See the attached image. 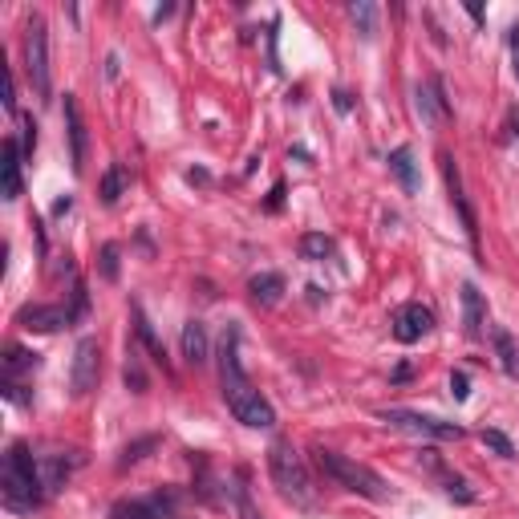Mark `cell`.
<instances>
[{
  "instance_id": "7402d4cb",
  "label": "cell",
  "mask_w": 519,
  "mask_h": 519,
  "mask_svg": "<svg viewBox=\"0 0 519 519\" xmlns=\"http://www.w3.org/2000/svg\"><path fill=\"white\" fill-rule=\"evenodd\" d=\"M126 187H130V171H126L122 163H110L106 175H102V183H98V195H102L106 207H114V203L126 195Z\"/></svg>"
},
{
  "instance_id": "484cf974",
  "label": "cell",
  "mask_w": 519,
  "mask_h": 519,
  "mask_svg": "<svg viewBox=\"0 0 519 519\" xmlns=\"http://www.w3.org/2000/svg\"><path fill=\"white\" fill-rule=\"evenodd\" d=\"M349 17H353V25H357V33L369 41L378 33V9L369 5V0H357V5H349Z\"/></svg>"
},
{
  "instance_id": "8fae6325",
  "label": "cell",
  "mask_w": 519,
  "mask_h": 519,
  "mask_svg": "<svg viewBox=\"0 0 519 519\" xmlns=\"http://www.w3.org/2000/svg\"><path fill=\"white\" fill-rule=\"evenodd\" d=\"M65 130H69V159H73V171H86V155H90V138H86V122H82V110L73 102V94H65Z\"/></svg>"
},
{
  "instance_id": "f1b7e54d",
  "label": "cell",
  "mask_w": 519,
  "mask_h": 519,
  "mask_svg": "<svg viewBox=\"0 0 519 519\" xmlns=\"http://www.w3.org/2000/svg\"><path fill=\"white\" fill-rule=\"evenodd\" d=\"M159 447V438L151 434V438H138V442H130V447L122 451V459H118V467L126 471V467H134V463H142L146 459V451H155Z\"/></svg>"
},
{
  "instance_id": "83f0119b",
  "label": "cell",
  "mask_w": 519,
  "mask_h": 519,
  "mask_svg": "<svg viewBox=\"0 0 519 519\" xmlns=\"http://www.w3.org/2000/svg\"><path fill=\"white\" fill-rule=\"evenodd\" d=\"M122 378H126V390H130V394H146V369H142V357H138L134 345H130V357H126Z\"/></svg>"
},
{
  "instance_id": "74e56055",
  "label": "cell",
  "mask_w": 519,
  "mask_h": 519,
  "mask_svg": "<svg viewBox=\"0 0 519 519\" xmlns=\"http://www.w3.org/2000/svg\"><path fill=\"white\" fill-rule=\"evenodd\" d=\"M106 78H118V57H114V53L106 57Z\"/></svg>"
},
{
  "instance_id": "44dd1931",
  "label": "cell",
  "mask_w": 519,
  "mask_h": 519,
  "mask_svg": "<svg viewBox=\"0 0 519 519\" xmlns=\"http://www.w3.org/2000/svg\"><path fill=\"white\" fill-rule=\"evenodd\" d=\"M390 171H394V179L402 183V191H418V171H414V155H410V146H394V151H390Z\"/></svg>"
},
{
  "instance_id": "d590c367",
  "label": "cell",
  "mask_w": 519,
  "mask_h": 519,
  "mask_svg": "<svg viewBox=\"0 0 519 519\" xmlns=\"http://www.w3.org/2000/svg\"><path fill=\"white\" fill-rule=\"evenodd\" d=\"M451 394H455L459 402H467V394H471V390H467V374H455V378H451Z\"/></svg>"
},
{
  "instance_id": "5bb4252c",
  "label": "cell",
  "mask_w": 519,
  "mask_h": 519,
  "mask_svg": "<svg viewBox=\"0 0 519 519\" xmlns=\"http://www.w3.org/2000/svg\"><path fill=\"white\" fill-rule=\"evenodd\" d=\"M179 349H183V357H187L191 365H203V361L211 357V341H207V325L191 317V321L183 325V337H179Z\"/></svg>"
},
{
  "instance_id": "ffe728a7",
  "label": "cell",
  "mask_w": 519,
  "mask_h": 519,
  "mask_svg": "<svg viewBox=\"0 0 519 519\" xmlns=\"http://www.w3.org/2000/svg\"><path fill=\"white\" fill-rule=\"evenodd\" d=\"M5 382H17L21 374H33L37 369V353L33 349H25V345H5Z\"/></svg>"
},
{
  "instance_id": "d4e9b609",
  "label": "cell",
  "mask_w": 519,
  "mask_h": 519,
  "mask_svg": "<svg viewBox=\"0 0 519 519\" xmlns=\"http://www.w3.org/2000/svg\"><path fill=\"white\" fill-rule=\"evenodd\" d=\"M333 252H337L333 236H325V232H309V236H301V256H305V260L321 264V260H329Z\"/></svg>"
},
{
  "instance_id": "4316f807",
  "label": "cell",
  "mask_w": 519,
  "mask_h": 519,
  "mask_svg": "<svg viewBox=\"0 0 519 519\" xmlns=\"http://www.w3.org/2000/svg\"><path fill=\"white\" fill-rule=\"evenodd\" d=\"M232 499H236V515H240V519H264L260 507H256V499H252V491H248V479H244V475H236Z\"/></svg>"
},
{
  "instance_id": "836d02e7",
  "label": "cell",
  "mask_w": 519,
  "mask_h": 519,
  "mask_svg": "<svg viewBox=\"0 0 519 519\" xmlns=\"http://www.w3.org/2000/svg\"><path fill=\"white\" fill-rule=\"evenodd\" d=\"M5 110L17 114V82H13V73H5Z\"/></svg>"
},
{
  "instance_id": "9c48e42d",
  "label": "cell",
  "mask_w": 519,
  "mask_h": 519,
  "mask_svg": "<svg viewBox=\"0 0 519 519\" xmlns=\"http://www.w3.org/2000/svg\"><path fill=\"white\" fill-rule=\"evenodd\" d=\"M426 333H434V309H426L422 301H410V305H402V309L394 313V341L414 345V341H422Z\"/></svg>"
},
{
  "instance_id": "e575fe53",
  "label": "cell",
  "mask_w": 519,
  "mask_h": 519,
  "mask_svg": "<svg viewBox=\"0 0 519 519\" xmlns=\"http://www.w3.org/2000/svg\"><path fill=\"white\" fill-rule=\"evenodd\" d=\"M507 45H511V61H515V78H519V25H511V33H507Z\"/></svg>"
},
{
  "instance_id": "cb8c5ba5",
  "label": "cell",
  "mask_w": 519,
  "mask_h": 519,
  "mask_svg": "<svg viewBox=\"0 0 519 519\" xmlns=\"http://www.w3.org/2000/svg\"><path fill=\"white\" fill-rule=\"evenodd\" d=\"M438 94H442V86H438V82L418 86V114H422L426 122H438L442 114H447V98H438Z\"/></svg>"
},
{
  "instance_id": "e0dca14e",
  "label": "cell",
  "mask_w": 519,
  "mask_h": 519,
  "mask_svg": "<svg viewBox=\"0 0 519 519\" xmlns=\"http://www.w3.org/2000/svg\"><path fill=\"white\" fill-rule=\"evenodd\" d=\"M438 479H442V491H447L451 499H459V503H475V491L467 487V479H459V475H451L447 467H442V459L434 455V451H426V459H422Z\"/></svg>"
},
{
  "instance_id": "d6a6232c",
  "label": "cell",
  "mask_w": 519,
  "mask_h": 519,
  "mask_svg": "<svg viewBox=\"0 0 519 519\" xmlns=\"http://www.w3.org/2000/svg\"><path fill=\"white\" fill-rule=\"evenodd\" d=\"M102 276L118 280V244H102Z\"/></svg>"
},
{
  "instance_id": "7a4b0ae2",
  "label": "cell",
  "mask_w": 519,
  "mask_h": 519,
  "mask_svg": "<svg viewBox=\"0 0 519 519\" xmlns=\"http://www.w3.org/2000/svg\"><path fill=\"white\" fill-rule=\"evenodd\" d=\"M0 483H5V507L9 511H37L45 503V479H41V463L33 459V451L25 442H13L5 455V471H0Z\"/></svg>"
},
{
  "instance_id": "1f68e13d",
  "label": "cell",
  "mask_w": 519,
  "mask_h": 519,
  "mask_svg": "<svg viewBox=\"0 0 519 519\" xmlns=\"http://www.w3.org/2000/svg\"><path fill=\"white\" fill-rule=\"evenodd\" d=\"M86 309H90V296H86V284L78 280V284H73V305H69V313H73V325H78V321L86 317Z\"/></svg>"
},
{
  "instance_id": "52a82bcc",
  "label": "cell",
  "mask_w": 519,
  "mask_h": 519,
  "mask_svg": "<svg viewBox=\"0 0 519 519\" xmlns=\"http://www.w3.org/2000/svg\"><path fill=\"white\" fill-rule=\"evenodd\" d=\"M98 378H102V349L94 337H82L78 349H73V365H69L73 398H86L90 390H98Z\"/></svg>"
},
{
  "instance_id": "30bf717a",
  "label": "cell",
  "mask_w": 519,
  "mask_h": 519,
  "mask_svg": "<svg viewBox=\"0 0 519 519\" xmlns=\"http://www.w3.org/2000/svg\"><path fill=\"white\" fill-rule=\"evenodd\" d=\"M17 325L21 329H33V333H57V329H69L73 325V313L65 305H25L17 313Z\"/></svg>"
},
{
  "instance_id": "603a6c76",
  "label": "cell",
  "mask_w": 519,
  "mask_h": 519,
  "mask_svg": "<svg viewBox=\"0 0 519 519\" xmlns=\"http://www.w3.org/2000/svg\"><path fill=\"white\" fill-rule=\"evenodd\" d=\"M491 341H495V353H499V365L507 378H519V345L507 329H491Z\"/></svg>"
},
{
  "instance_id": "f546056e",
  "label": "cell",
  "mask_w": 519,
  "mask_h": 519,
  "mask_svg": "<svg viewBox=\"0 0 519 519\" xmlns=\"http://www.w3.org/2000/svg\"><path fill=\"white\" fill-rule=\"evenodd\" d=\"M479 438H483V447H491L499 459H515V447H511V438L503 430H483Z\"/></svg>"
},
{
  "instance_id": "9a60e30c",
  "label": "cell",
  "mask_w": 519,
  "mask_h": 519,
  "mask_svg": "<svg viewBox=\"0 0 519 519\" xmlns=\"http://www.w3.org/2000/svg\"><path fill=\"white\" fill-rule=\"evenodd\" d=\"M248 292H252V301L260 309H272V305H280V296H284V276L280 272H256L248 280Z\"/></svg>"
},
{
  "instance_id": "4fadbf2b",
  "label": "cell",
  "mask_w": 519,
  "mask_h": 519,
  "mask_svg": "<svg viewBox=\"0 0 519 519\" xmlns=\"http://www.w3.org/2000/svg\"><path fill=\"white\" fill-rule=\"evenodd\" d=\"M21 159H25V151L17 146V138H5V155H0V179H5V187H0V195H5L9 203L21 199V191H25Z\"/></svg>"
},
{
  "instance_id": "d6986e66",
  "label": "cell",
  "mask_w": 519,
  "mask_h": 519,
  "mask_svg": "<svg viewBox=\"0 0 519 519\" xmlns=\"http://www.w3.org/2000/svg\"><path fill=\"white\" fill-rule=\"evenodd\" d=\"M130 313H134V337H138V341L146 345V353H151V361H155V365H163V369H171V365H167V349H163V341L155 337V325L146 321L142 305H134Z\"/></svg>"
},
{
  "instance_id": "3957f363",
  "label": "cell",
  "mask_w": 519,
  "mask_h": 519,
  "mask_svg": "<svg viewBox=\"0 0 519 519\" xmlns=\"http://www.w3.org/2000/svg\"><path fill=\"white\" fill-rule=\"evenodd\" d=\"M313 455H317V467H321L333 483H341L345 491H353V495H361V499H374V503L390 499V487H386V479H382L374 467H365V463H357V459H349V455H337V451H329V447H317Z\"/></svg>"
},
{
  "instance_id": "7c38bea8",
  "label": "cell",
  "mask_w": 519,
  "mask_h": 519,
  "mask_svg": "<svg viewBox=\"0 0 519 519\" xmlns=\"http://www.w3.org/2000/svg\"><path fill=\"white\" fill-rule=\"evenodd\" d=\"M438 167H442V179H447V191H451V203H455V211H459V219H463V228H467V236H471V244H475V211H471V203H467V195H463V179H459V167H455L451 151L438 155Z\"/></svg>"
},
{
  "instance_id": "277c9868",
  "label": "cell",
  "mask_w": 519,
  "mask_h": 519,
  "mask_svg": "<svg viewBox=\"0 0 519 519\" xmlns=\"http://www.w3.org/2000/svg\"><path fill=\"white\" fill-rule=\"evenodd\" d=\"M268 475H272V483L280 487L284 499H292V503H309L313 479H309V467H305L301 451H296L288 438H276L272 447H268Z\"/></svg>"
},
{
  "instance_id": "8992f818",
  "label": "cell",
  "mask_w": 519,
  "mask_h": 519,
  "mask_svg": "<svg viewBox=\"0 0 519 519\" xmlns=\"http://www.w3.org/2000/svg\"><path fill=\"white\" fill-rule=\"evenodd\" d=\"M382 422L398 426V430H410V434H426V438H438V442H451V438H463V426L459 422H447V418H434V414H418V410H382Z\"/></svg>"
},
{
  "instance_id": "ac0fdd59",
  "label": "cell",
  "mask_w": 519,
  "mask_h": 519,
  "mask_svg": "<svg viewBox=\"0 0 519 519\" xmlns=\"http://www.w3.org/2000/svg\"><path fill=\"white\" fill-rule=\"evenodd\" d=\"M463 325H467V337H483L487 309H483V292L475 284H463Z\"/></svg>"
},
{
  "instance_id": "5b68a950",
  "label": "cell",
  "mask_w": 519,
  "mask_h": 519,
  "mask_svg": "<svg viewBox=\"0 0 519 519\" xmlns=\"http://www.w3.org/2000/svg\"><path fill=\"white\" fill-rule=\"evenodd\" d=\"M25 73L33 82V94L37 98H49L53 90V73H49V29H45V17L33 13L29 25H25Z\"/></svg>"
},
{
  "instance_id": "ba28073f",
  "label": "cell",
  "mask_w": 519,
  "mask_h": 519,
  "mask_svg": "<svg viewBox=\"0 0 519 519\" xmlns=\"http://www.w3.org/2000/svg\"><path fill=\"white\" fill-rule=\"evenodd\" d=\"M179 495L175 491H159V495H146V499H122L114 503L110 519H175Z\"/></svg>"
},
{
  "instance_id": "4dcf8cb0",
  "label": "cell",
  "mask_w": 519,
  "mask_h": 519,
  "mask_svg": "<svg viewBox=\"0 0 519 519\" xmlns=\"http://www.w3.org/2000/svg\"><path fill=\"white\" fill-rule=\"evenodd\" d=\"M21 151H25V159H33V151H37V122H33V114L21 118Z\"/></svg>"
},
{
  "instance_id": "8d00e7d4",
  "label": "cell",
  "mask_w": 519,
  "mask_h": 519,
  "mask_svg": "<svg viewBox=\"0 0 519 519\" xmlns=\"http://www.w3.org/2000/svg\"><path fill=\"white\" fill-rule=\"evenodd\" d=\"M280 195H284V183H276V187H272V199H268V207H272V211L280 207Z\"/></svg>"
},
{
  "instance_id": "f35d334b",
  "label": "cell",
  "mask_w": 519,
  "mask_h": 519,
  "mask_svg": "<svg viewBox=\"0 0 519 519\" xmlns=\"http://www.w3.org/2000/svg\"><path fill=\"white\" fill-rule=\"evenodd\" d=\"M507 126H511V134L519 138V110H511V122H507Z\"/></svg>"
},
{
  "instance_id": "2e32d148",
  "label": "cell",
  "mask_w": 519,
  "mask_h": 519,
  "mask_svg": "<svg viewBox=\"0 0 519 519\" xmlns=\"http://www.w3.org/2000/svg\"><path fill=\"white\" fill-rule=\"evenodd\" d=\"M41 463V479H45V491L53 495V491H61L65 483H69V475H73V467H78L82 459L73 455V459H61V455H45V459H37Z\"/></svg>"
},
{
  "instance_id": "6da1fadb",
  "label": "cell",
  "mask_w": 519,
  "mask_h": 519,
  "mask_svg": "<svg viewBox=\"0 0 519 519\" xmlns=\"http://www.w3.org/2000/svg\"><path fill=\"white\" fill-rule=\"evenodd\" d=\"M219 386H224V402L236 414V422H244L248 430H272L276 426V410L272 402L248 382L244 361H240V329L228 325L219 337Z\"/></svg>"
}]
</instances>
